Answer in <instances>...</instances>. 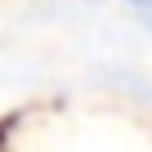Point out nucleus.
Masks as SVG:
<instances>
[{
  "label": "nucleus",
  "mask_w": 152,
  "mask_h": 152,
  "mask_svg": "<svg viewBox=\"0 0 152 152\" xmlns=\"http://www.w3.org/2000/svg\"><path fill=\"white\" fill-rule=\"evenodd\" d=\"M134 9H143V14H152V0H130Z\"/></svg>",
  "instance_id": "obj_1"
}]
</instances>
